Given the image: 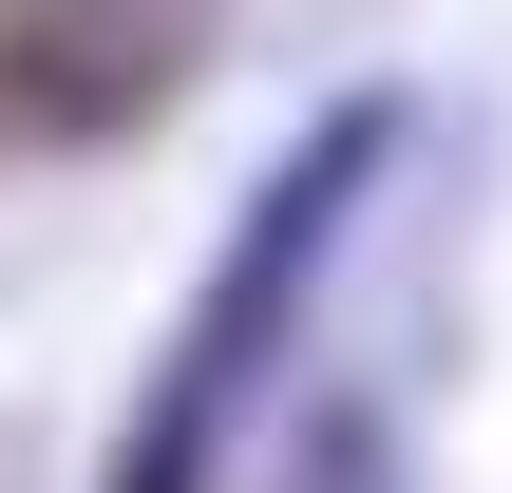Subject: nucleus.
Masks as SVG:
<instances>
[{
	"mask_svg": "<svg viewBox=\"0 0 512 493\" xmlns=\"http://www.w3.org/2000/svg\"><path fill=\"white\" fill-rule=\"evenodd\" d=\"M361 171H380V114H323L304 133V171L247 209V247H228V285H209V323H190V361L152 380V418H133V493H209V437H228V399H247V361L285 342V304H304V266H323V228L361 209Z\"/></svg>",
	"mask_w": 512,
	"mask_h": 493,
	"instance_id": "obj_1",
	"label": "nucleus"
}]
</instances>
